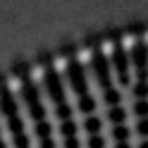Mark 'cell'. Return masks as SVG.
<instances>
[{"mask_svg":"<svg viewBox=\"0 0 148 148\" xmlns=\"http://www.w3.org/2000/svg\"><path fill=\"white\" fill-rule=\"evenodd\" d=\"M0 110L7 119V127H10V134H12V141H14V148H31L29 146V138H26V129H24V122L19 117V108H17V100L12 96L10 88L0 86Z\"/></svg>","mask_w":148,"mask_h":148,"instance_id":"6da1fadb","label":"cell"},{"mask_svg":"<svg viewBox=\"0 0 148 148\" xmlns=\"http://www.w3.org/2000/svg\"><path fill=\"white\" fill-rule=\"evenodd\" d=\"M22 98H24L26 108H29V115L34 119V124L36 122H43V119H45V105L41 100L38 86H36V81L31 77H24L22 79Z\"/></svg>","mask_w":148,"mask_h":148,"instance_id":"7a4b0ae2","label":"cell"},{"mask_svg":"<svg viewBox=\"0 0 148 148\" xmlns=\"http://www.w3.org/2000/svg\"><path fill=\"white\" fill-rule=\"evenodd\" d=\"M91 69H93L96 81H98V86L103 88V93L115 88L112 86V69H110V62L100 50H93V55H91Z\"/></svg>","mask_w":148,"mask_h":148,"instance_id":"3957f363","label":"cell"},{"mask_svg":"<svg viewBox=\"0 0 148 148\" xmlns=\"http://www.w3.org/2000/svg\"><path fill=\"white\" fill-rule=\"evenodd\" d=\"M43 84H45V91H48L50 100L55 103V108L67 103V98H64V84H62L58 69H53V67L45 69V72H43Z\"/></svg>","mask_w":148,"mask_h":148,"instance_id":"277c9868","label":"cell"},{"mask_svg":"<svg viewBox=\"0 0 148 148\" xmlns=\"http://www.w3.org/2000/svg\"><path fill=\"white\" fill-rule=\"evenodd\" d=\"M110 64H112L119 84L122 86L132 84V79H129V53L122 48V45H112V50H110Z\"/></svg>","mask_w":148,"mask_h":148,"instance_id":"5b68a950","label":"cell"},{"mask_svg":"<svg viewBox=\"0 0 148 148\" xmlns=\"http://www.w3.org/2000/svg\"><path fill=\"white\" fill-rule=\"evenodd\" d=\"M67 81H69L72 91H74L79 98L88 96V79H86V72H84V67H81L77 60H69V62H67Z\"/></svg>","mask_w":148,"mask_h":148,"instance_id":"8992f818","label":"cell"},{"mask_svg":"<svg viewBox=\"0 0 148 148\" xmlns=\"http://www.w3.org/2000/svg\"><path fill=\"white\" fill-rule=\"evenodd\" d=\"M129 60L136 67L138 81H148V45H146V41H134L132 50H129Z\"/></svg>","mask_w":148,"mask_h":148,"instance_id":"52a82bcc","label":"cell"},{"mask_svg":"<svg viewBox=\"0 0 148 148\" xmlns=\"http://www.w3.org/2000/svg\"><path fill=\"white\" fill-rule=\"evenodd\" d=\"M84 129L88 132V136H100V132H103V119L96 117V115H88L84 119Z\"/></svg>","mask_w":148,"mask_h":148,"instance_id":"ba28073f","label":"cell"},{"mask_svg":"<svg viewBox=\"0 0 148 148\" xmlns=\"http://www.w3.org/2000/svg\"><path fill=\"white\" fill-rule=\"evenodd\" d=\"M34 134L38 136V141H50L53 138V127L48 119H43V122H36L34 124Z\"/></svg>","mask_w":148,"mask_h":148,"instance_id":"9c48e42d","label":"cell"},{"mask_svg":"<svg viewBox=\"0 0 148 148\" xmlns=\"http://www.w3.org/2000/svg\"><path fill=\"white\" fill-rule=\"evenodd\" d=\"M108 119L112 122V127L124 124V119H127V110H124L122 105H117V108H108Z\"/></svg>","mask_w":148,"mask_h":148,"instance_id":"30bf717a","label":"cell"},{"mask_svg":"<svg viewBox=\"0 0 148 148\" xmlns=\"http://www.w3.org/2000/svg\"><path fill=\"white\" fill-rule=\"evenodd\" d=\"M112 138L117 143H129V138H132V129H129L127 124H117L112 127Z\"/></svg>","mask_w":148,"mask_h":148,"instance_id":"8fae6325","label":"cell"},{"mask_svg":"<svg viewBox=\"0 0 148 148\" xmlns=\"http://www.w3.org/2000/svg\"><path fill=\"white\" fill-rule=\"evenodd\" d=\"M77 108H79V112H84L86 117L93 115V112H96V98L91 96V93L84 96V98H79V105H77Z\"/></svg>","mask_w":148,"mask_h":148,"instance_id":"7c38bea8","label":"cell"},{"mask_svg":"<svg viewBox=\"0 0 148 148\" xmlns=\"http://www.w3.org/2000/svg\"><path fill=\"white\" fill-rule=\"evenodd\" d=\"M132 93L138 98V100H146L148 98V81H136L132 86Z\"/></svg>","mask_w":148,"mask_h":148,"instance_id":"4fadbf2b","label":"cell"},{"mask_svg":"<svg viewBox=\"0 0 148 148\" xmlns=\"http://www.w3.org/2000/svg\"><path fill=\"white\" fill-rule=\"evenodd\" d=\"M55 115H58L62 122H69L72 115H74V110H72V105H69V103H64V105H58V108H55Z\"/></svg>","mask_w":148,"mask_h":148,"instance_id":"5bb4252c","label":"cell"},{"mask_svg":"<svg viewBox=\"0 0 148 148\" xmlns=\"http://www.w3.org/2000/svg\"><path fill=\"white\" fill-rule=\"evenodd\" d=\"M77 122L74 119H69V122H62V127H60V132H62V136L64 138H72V136H77Z\"/></svg>","mask_w":148,"mask_h":148,"instance_id":"9a60e30c","label":"cell"},{"mask_svg":"<svg viewBox=\"0 0 148 148\" xmlns=\"http://www.w3.org/2000/svg\"><path fill=\"white\" fill-rule=\"evenodd\" d=\"M134 115L141 117V119H148V100H138L134 105Z\"/></svg>","mask_w":148,"mask_h":148,"instance_id":"2e32d148","label":"cell"},{"mask_svg":"<svg viewBox=\"0 0 148 148\" xmlns=\"http://www.w3.org/2000/svg\"><path fill=\"white\" fill-rule=\"evenodd\" d=\"M86 146H88V148H105V138H103V136H88Z\"/></svg>","mask_w":148,"mask_h":148,"instance_id":"e0dca14e","label":"cell"},{"mask_svg":"<svg viewBox=\"0 0 148 148\" xmlns=\"http://www.w3.org/2000/svg\"><path fill=\"white\" fill-rule=\"evenodd\" d=\"M136 134H141L143 138H148V119H138V124H136Z\"/></svg>","mask_w":148,"mask_h":148,"instance_id":"ac0fdd59","label":"cell"},{"mask_svg":"<svg viewBox=\"0 0 148 148\" xmlns=\"http://www.w3.org/2000/svg\"><path fill=\"white\" fill-rule=\"evenodd\" d=\"M64 148H81V141L77 136H72V138H64Z\"/></svg>","mask_w":148,"mask_h":148,"instance_id":"d6986e66","label":"cell"},{"mask_svg":"<svg viewBox=\"0 0 148 148\" xmlns=\"http://www.w3.org/2000/svg\"><path fill=\"white\" fill-rule=\"evenodd\" d=\"M41 148H55V141L50 138V141H41Z\"/></svg>","mask_w":148,"mask_h":148,"instance_id":"ffe728a7","label":"cell"},{"mask_svg":"<svg viewBox=\"0 0 148 148\" xmlns=\"http://www.w3.org/2000/svg\"><path fill=\"white\" fill-rule=\"evenodd\" d=\"M115 148H132V143H117Z\"/></svg>","mask_w":148,"mask_h":148,"instance_id":"44dd1931","label":"cell"},{"mask_svg":"<svg viewBox=\"0 0 148 148\" xmlns=\"http://www.w3.org/2000/svg\"><path fill=\"white\" fill-rule=\"evenodd\" d=\"M0 148H7V146H5V141H3V134H0Z\"/></svg>","mask_w":148,"mask_h":148,"instance_id":"7402d4cb","label":"cell"},{"mask_svg":"<svg viewBox=\"0 0 148 148\" xmlns=\"http://www.w3.org/2000/svg\"><path fill=\"white\" fill-rule=\"evenodd\" d=\"M138 148H148V138H146V141H143L141 146H138Z\"/></svg>","mask_w":148,"mask_h":148,"instance_id":"603a6c76","label":"cell"}]
</instances>
